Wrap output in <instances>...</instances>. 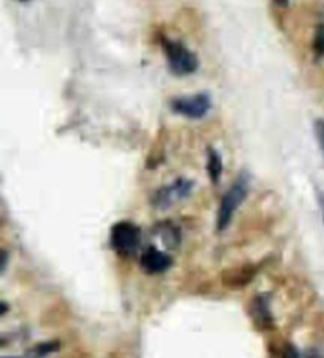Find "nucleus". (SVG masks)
<instances>
[{
    "mask_svg": "<svg viewBox=\"0 0 324 358\" xmlns=\"http://www.w3.org/2000/svg\"><path fill=\"white\" fill-rule=\"evenodd\" d=\"M191 187H193V182L187 181V179H177L170 186L161 187L157 194L154 195L152 203L157 208H168L171 206L172 203L182 200L191 192Z\"/></svg>",
    "mask_w": 324,
    "mask_h": 358,
    "instance_id": "obj_5",
    "label": "nucleus"
},
{
    "mask_svg": "<svg viewBox=\"0 0 324 358\" xmlns=\"http://www.w3.org/2000/svg\"><path fill=\"white\" fill-rule=\"evenodd\" d=\"M314 52L316 57L324 56V24L316 29L315 38H314Z\"/></svg>",
    "mask_w": 324,
    "mask_h": 358,
    "instance_id": "obj_11",
    "label": "nucleus"
},
{
    "mask_svg": "<svg viewBox=\"0 0 324 358\" xmlns=\"http://www.w3.org/2000/svg\"><path fill=\"white\" fill-rule=\"evenodd\" d=\"M59 344L57 341H51V343H41L38 345H35V348L31 350V355L32 358H45L52 352H57L59 350Z\"/></svg>",
    "mask_w": 324,
    "mask_h": 358,
    "instance_id": "obj_10",
    "label": "nucleus"
},
{
    "mask_svg": "<svg viewBox=\"0 0 324 358\" xmlns=\"http://www.w3.org/2000/svg\"><path fill=\"white\" fill-rule=\"evenodd\" d=\"M207 173L214 184H219L221 175H223V160L217 149L209 148L207 151Z\"/></svg>",
    "mask_w": 324,
    "mask_h": 358,
    "instance_id": "obj_9",
    "label": "nucleus"
},
{
    "mask_svg": "<svg viewBox=\"0 0 324 358\" xmlns=\"http://www.w3.org/2000/svg\"><path fill=\"white\" fill-rule=\"evenodd\" d=\"M163 51L172 73L182 76L198 70V57L181 41L163 38Z\"/></svg>",
    "mask_w": 324,
    "mask_h": 358,
    "instance_id": "obj_2",
    "label": "nucleus"
},
{
    "mask_svg": "<svg viewBox=\"0 0 324 358\" xmlns=\"http://www.w3.org/2000/svg\"><path fill=\"white\" fill-rule=\"evenodd\" d=\"M5 344H7V339H5V338H2V336H0V348H2V345H5Z\"/></svg>",
    "mask_w": 324,
    "mask_h": 358,
    "instance_id": "obj_17",
    "label": "nucleus"
},
{
    "mask_svg": "<svg viewBox=\"0 0 324 358\" xmlns=\"http://www.w3.org/2000/svg\"><path fill=\"white\" fill-rule=\"evenodd\" d=\"M250 314L255 324L263 330H271L274 327V317L266 295H258L253 298V301L250 303Z\"/></svg>",
    "mask_w": 324,
    "mask_h": 358,
    "instance_id": "obj_7",
    "label": "nucleus"
},
{
    "mask_svg": "<svg viewBox=\"0 0 324 358\" xmlns=\"http://www.w3.org/2000/svg\"><path fill=\"white\" fill-rule=\"evenodd\" d=\"M247 192H249V179L245 176H239L236 181L231 184V187L226 190V194L220 201V208L217 214L219 231H223L230 227L234 214H236L237 208L244 203L245 196H247Z\"/></svg>",
    "mask_w": 324,
    "mask_h": 358,
    "instance_id": "obj_1",
    "label": "nucleus"
},
{
    "mask_svg": "<svg viewBox=\"0 0 324 358\" xmlns=\"http://www.w3.org/2000/svg\"><path fill=\"white\" fill-rule=\"evenodd\" d=\"M316 199H318V205H320V211H321V217H323V224H324V192L320 189H316Z\"/></svg>",
    "mask_w": 324,
    "mask_h": 358,
    "instance_id": "obj_14",
    "label": "nucleus"
},
{
    "mask_svg": "<svg viewBox=\"0 0 324 358\" xmlns=\"http://www.w3.org/2000/svg\"><path fill=\"white\" fill-rule=\"evenodd\" d=\"M0 358H20V357H0Z\"/></svg>",
    "mask_w": 324,
    "mask_h": 358,
    "instance_id": "obj_18",
    "label": "nucleus"
},
{
    "mask_svg": "<svg viewBox=\"0 0 324 358\" xmlns=\"http://www.w3.org/2000/svg\"><path fill=\"white\" fill-rule=\"evenodd\" d=\"M21 2H26V0H21Z\"/></svg>",
    "mask_w": 324,
    "mask_h": 358,
    "instance_id": "obj_19",
    "label": "nucleus"
},
{
    "mask_svg": "<svg viewBox=\"0 0 324 358\" xmlns=\"http://www.w3.org/2000/svg\"><path fill=\"white\" fill-rule=\"evenodd\" d=\"M140 265L144 270V273L160 274V273H165L166 270H170V266L172 265V260L170 255L161 252V250L155 248H147L141 254Z\"/></svg>",
    "mask_w": 324,
    "mask_h": 358,
    "instance_id": "obj_6",
    "label": "nucleus"
},
{
    "mask_svg": "<svg viewBox=\"0 0 324 358\" xmlns=\"http://www.w3.org/2000/svg\"><path fill=\"white\" fill-rule=\"evenodd\" d=\"M256 268L251 265L239 266L234 268V270H228L223 274V282L225 285H230V287H244L247 285L251 279L255 278Z\"/></svg>",
    "mask_w": 324,
    "mask_h": 358,
    "instance_id": "obj_8",
    "label": "nucleus"
},
{
    "mask_svg": "<svg viewBox=\"0 0 324 358\" xmlns=\"http://www.w3.org/2000/svg\"><path fill=\"white\" fill-rule=\"evenodd\" d=\"M315 135H316L318 145H320L321 152L324 156V119H316L315 121Z\"/></svg>",
    "mask_w": 324,
    "mask_h": 358,
    "instance_id": "obj_12",
    "label": "nucleus"
},
{
    "mask_svg": "<svg viewBox=\"0 0 324 358\" xmlns=\"http://www.w3.org/2000/svg\"><path fill=\"white\" fill-rule=\"evenodd\" d=\"M7 264H8V252L7 250L0 249V274H2V271L7 268Z\"/></svg>",
    "mask_w": 324,
    "mask_h": 358,
    "instance_id": "obj_13",
    "label": "nucleus"
},
{
    "mask_svg": "<svg viewBox=\"0 0 324 358\" xmlns=\"http://www.w3.org/2000/svg\"><path fill=\"white\" fill-rule=\"evenodd\" d=\"M141 231L140 227L135 225L128 220H122L117 222L111 229V246L119 255L128 257L136 252L138 246H140Z\"/></svg>",
    "mask_w": 324,
    "mask_h": 358,
    "instance_id": "obj_3",
    "label": "nucleus"
},
{
    "mask_svg": "<svg viewBox=\"0 0 324 358\" xmlns=\"http://www.w3.org/2000/svg\"><path fill=\"white\" fill-rule=\"evenodd\" d=\"M8 304L5 303V301H0V317H2V315H5L8 313Z\"/></svg>",
    "mask_w": 324,
    "mask_h": 358,
    "instance_id": "obj_15",
    "label": "nucleus"
},
{
    "mask_svg": "<svg viewBox=\"0 0 324 358\" xmlns=\"http://www.w3.org/2000/svg\"><path fill=\"white\" fill-rule=\"evenodd\" d=\"M171 108L174 113H177L181 116L190 119H201L211 110V99L206 94L176 97L171 100Z\"/></svg>",
    "mask_w": 324,
    "mask_h": 358,
    "instance_id": "obj_4",
    "label": "nucleus"
},
{
    "mask_svg": "<svg viewBox=\"0 0 324 358\" xmlns=\"http://www.w3.org/2000/svg\"><path fill=\"white\" fill-rule=\"evenodd\" d=\"M274 2L281 5V7H286V5H288V0H274Z\"/></svg>",
    "mask_w": 324,
    "mask_h": 358,
    "instance_id": "obj_16",
    "label": "nucleus"
}]
</instances>
